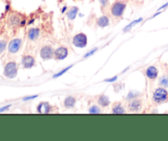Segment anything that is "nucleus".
<instances>
[{"label": "nucleus", "instance_id": "nucleus-1", "mask_svg": "<svg viewBox=\"0 0 168 141\" xmlns=\"http://www.w3.org/2000/svg\"><path fill=\"white\" fill-rule=\"evenodd\" d=\"M126 8V2L116 1L111 6V13L114 17H121L125 12Z\"/></svg>", "mask_w": 168, "mask_h": 141}, {"label": "nucleus", "instance_id": "nucleus-2", "mask_svg": "<svg viewBox=\"0 0 168 141\" xmlns=\"http://www.w3.org/2000/svg\"><path fill=\"white\" fill-rule=\"evenodd\" d=\"M152 100L157 103H166L168 101V92L164 88H158L152 94Z\"/></svg>", "mask_w": 168, "mask_h": 141}, {"label": "nucleus", "instance_id": "nucleus-3", "mask_svg": "<svg viewBox=\"0 0 168 141\" xmlns=\"http://www.w3.org/2000/svg\"><path fill=\"white\" fill-rule=\"evenodd\" d=\"M4 75L7 78H15L17 75V65L15 62H10L5 66Z\"/></svg>", "mask_w": 168, "mask_h": 141}, {"label": "nucleus", "instance_id": "nucleus-4", "mask_svg": "<svg viewBox=\"0 0 168 141\" xmlns=\"http://www.w3.org/2000/svg\"><path fill=\"white\" fill-rule=\"evenodd\" d=\"M87 42V36L84 33H79L76 35L72 40L74 46H76V48H81V49L86 47Z\"/></svg>", "mask_w": 168, "mask_h": 141}, {"label": "nucleus", "instance_id": "nucleus-5", "mask_svg": "<svg viewBox=\"0 0 168 141\" xmlns=\"http://www.w3.org/2000/svg\"><path fill=\"white\" fill-rule=\"evenodd\" d=\"M40 57L43 60H49L54 57V50L50 45H45L41 49Z\"/></svg>", "mask_w": 168, "mask_h": 141}, {"label": "nucleus", "instance_id": "nucleus-6", "mask_svg": "<svg viewBox=\"0 0 168 141\" xmlns=\"http://www.w3.org/2000/svg\"><path fill=\"white\" fill-rule=\"evenodd\" d=\"M22 45V40L21 39H14L9 43L8 50L11 54H16L20 50Z\"/></svg>", "mask_w": 168, "mask_h": 141}, {"label": "nucleus", "instance_id": "nucleus-7", "mask_svg": "<svg viewBox=\"0 0 168 141\" xmlns=\"http://www.w3.org/2000/svg\"><path fill=\"white\" fill-rule=\"evenodd\" d=\"M68 56V50L65 47H58L54 50V58L56 60H63Z\"/></svg>", "mask_w": 168, "mask_h": 141}, {"label": "nucleus", "instance_id": "nucleus-8", "mask_svg": "<svg viewBox=\"0 0 168 141\" xmlns=\"http://www.w3.org/2000/svg\"><path fill=\"white\" fill-rule=\"evenodd\" d=\"M21 64H22L23 67L26 68V69H30L35 66V58H33L30 55H26V56H24L21 59Z\"/></svg>", "mask_w": 168, "mask_h": 141}, {"label": "nucleus", "instance_id": "nucleus-9", "mask_svg": "<svg viewBox=\"0 0 168 141\" xmlns=\"http://www.w3.org/2000/svg\"><path fill=\"white\" fill-rule=\"evenodd\" d=\"M128 107H129V109H130V111H131V112H139L142 108L141 100L137 99H132V100H130Z\"/></svg>", "mask_w": 168, "mask_h": 141}, {"label": "nucleus", "instance_id": "nucleus-10", "mask_svg": "<svg viewBox=\"0 0 168 141\" xmlns=\"http://www.w3.org/2000/svg\"><path fill=\"white\" fill-rule=\"evenodd\" d=\"M146 76L148 77V79L150 80H154L157 77V75H158V71L155 67L153 66H150L148 67L147 69H146L145 72Z\"/></svg>", "mask_w": 168, "mask_h": 141}, {"label": "nucleus", "instance_id": "nucleus-11", "mask_svg": "<svg viewBox=\"0 0 168 141\" xmlns=\"http://www.w3.org/2000/svg\"><path fill=\"white\" fill-rule=\"evenodd\" d=\"M51 106L47 102L40 103L37 107V111L40 113H49L51 111Z\"/></svg>", "mask_w": 168, "mask_h": 141}, {"label": "nucleus", "instance_id": "nucleus-12", "mask_svg": "<svg viewBox=\"0 0 168 141\" xmlns=\"http://www.w3.org/2000/svg\"><path fill=\"white\" fill-rule=\"evenodd\" d=\"M40 29L39 28H31V29L29 30V31H28V34H27V35H28V38H29L30 40H37L40 35Z\"/></svg>", "mask_w": 168, "mask_h": 141}, {"label": "nucleus", "instance_id": "nucleus-13", "mask_svg": "<svg viewBox=\"0 0 168 141\" xmlns=\"http://www.w3.org/2000/svg\"><path fill=\"white\" fill-rule=\"evenodd\" d=\"M76 99L73 96L67 97L64 100V106L67 108H74L76 105Z\"/></svg>", "mask_w": 168, "mask_h": 141}, {"label": "nucleus", "instance_id": "nucleus-14", "mask_svg": "<svg viewBox=\"0 0 168 141\" xmlns=\"http://www.w3.org/2000/svg\"><path fill=\"white\" fill-rule=\"evenodd\" d=\"M97 25L101 28H104L109 25V18L107 16H102L97 21Z\"/></svg>", "mask_w": 168, "mask_h": 141}, {"label": "nucleus", "instance_id": "nucleus-15", "mask_svg": "<svg viewBox=\"0 0 168 141\" xmlns=\"http://www.w3.org/2000/svg\"><path fill=\"white\" fill-rule=\"evenodd\" d=\"M126 111L124 109L123 106L121 105V103H116L114 105L112 106V113L114 114H123Z\"/></svg>", "mask_w": 168, "mask_h": 141}, {"label": "nucleus", "instance_id": "nucleus-16", "mask_svg": "<svg viewBox=\"0 0 168 141\" xmlns=\"http://www.w3.org/2000/svg\"><path fill=\"white\" fill-rule=\"evenodd\" d=\"M79 12V8L77 7H72L70 8V10L67 12V16L69 20H74L77 16V13Z\"/></svg>", "mask_w": 168, "mask_h": 141}, {"label": "nucleus", "instance_id": "nucleus-17", "mask_svg": "<svg viewBox=\"0 0 168 141\" xmlns=\"http://www.w3.org/2000/svg\"><path fill=\"white\" fill-rule=\"evenodd\" d=\"M98 103L101 107H108L110 104V99L108 96L106 95H101L98 99Z\"/></svg>", "mask_w": 168, "mask_h": 141}, {"label": "nucleus", "instance_id": "nucleus-18", "mask_svg": "<svg viewBox=\"0 0 168 141\" xmlns=\"http://www.w3.org/2000/svg\"><path fill=\"white\" fill-rule=\"evenodd\" d=\"M142 21H143V18H142V17H139V18H138V19H136V20L133 21H131V22H130V24H128V25L126 26L125 27V28H124L123 31L124 32L129 31H130V30L132 29V28L134 26L141 22Z\"/></svg>", "mask_w": 168, "mask_h": 141}, {"label": "nucleus", "instance_id": "nucleus-19", "mask_svg": "<svg viewBox=\"0 0 168 141\" xmlns=\"http://www.w3.org/2000/svg\"><path fill=\"white\" fill-rule=\"evenodd\" d=\"M72 67H73V66L71 65V66H68V67H65V68H63V69L62 70V71H60V72H58V73H56V74L54 75V76H53V78L55 79V78H58V77H60L61 76H63V74H65L66 72H67V71H68V70L70 69V68H72Z\"/></svg>", "mask_w": 168, "mask_h": 141}, {"label": "nucleus", "instance_id": "nucleus-20", "mask_svg": "<svg viewBox=\"0 0 168 141\" xmlns=\"http://www.w3.org/2000/svg\"><path fill=\"white\" fill-rule=\"evenodd\" d=\"M159 85L164 88H168V77L166 76H161L159 80Z\"/></svg>", "mask_w": 168, "mask_h": 141}, {"label": "nucleus", "instance_id": "nucleus-21", "mask_svg": "<svg viewBox=\"0 0 168 141\" xmlns=\"http://www.w3.org/2000/svg\"><path fill=\"white\" fill-rule=\"evenodd\" d=\"M89 112L91 113V114H98V113H100L101 110L100 108L96 105H93L91 106L89 109Z\"/></svg>", "mask_w": 168, "mask_h": 141}, {"label": "nucleus", "instance_id": "nucleus-22", "mask_svg": "<svg viewBox=\"0 0 168 141\" xmlns=\"http://www.w3.org/2000/svg\"><path fill=\"white\" fill-rule=\"evenodd\" d=\"M10 22L12 24V25H17L18 23H20V19L19 17L16 16H12L10 19Z\"/></svg>", "mask_w": 168, "mask_h": 141}, {"label": "nucleus", "instance_id": "nucleus-23", "mask_svg": "<svg viewBox=\"0 0 168 141\" xmlns=\"http://www.w3.org/2000/svg\"><path fill=\"white\" fill-rule=\"evenodd\" d=\"M7 46V42L5 40H1L0 41V54H2V52L4 51Z\"/></svg>", "mask_w": 168, "mask_h": 141}, {"label": "nucleus", "instance_id": "nucleus-24", "mask_svg": "<svg viewBox=\"0 0 168 141\" xmlns=\"http://www.w3.org/2000/svg\"><path fill=\"white\" fill-rule=\"evenodd\" d=\"M99 2H100L101 8L105 9L109 3V0H99Z\"/></svg>", "mask_w": 168, "mask_h": 141}, {"label": "nucleus", "instance_id": "nucleus-25", "mask_svg": "<svg viewBox=\"0 0 168 141\" xmlns=\"http://www.w3.org/2000/svg\"><path fill=\"white\" fill-rule=\"evenodd\" d=\"M98 50V48H94V49H93L92 50H90V51H89L88 53H86V54H85V56H84V58H89V57L92 56V55H94V54H95V52Z\"/></svg>", "mask_w": 168, "mask_h": 141}, {"label": "nucleus", "instance_id": "nucleus-26", "mask_svg": "<svg viewBox=\"0 0 168 141\" xmlns=\"http://www.w3.org/2000/svg\"><path fill=\"white\" fill-rule=\"evenodd\" d=\"M117 80V76H115L112 78H108L104 80V82H108V83H112V82H115V81Z\"/></svg>", "mask_w": 168, "mask_h": 141}, {"label": "nucleus", "instance_id": "nucleus-27", "mask_svg": "<svg viewBox=\"0 0 168 141\" xmlns=\"http://www.w3.org/2000/svg\"><path fill=\"white\" fill-rule=\"evenodd\" d=\"M138 96V95H137V94H133V92H130V94H128V96H127V98H126V99H127V100H132V99H136V97Z\"/></svg>", "mask_w": 168, "mask_h": 141}, {"label": "nucleus", "instance_id": "nucleus-28", "mask_svg": "<svg viewBox=\"0 0 168 141\" xmlns=\"http://www.w3.org/2000/svg\"><path fill=\"white\" fill-rule=\"evenodd\" d=\"M38 97V95H32V96H28V97H25L23 99V101H29V100H33V99H36Z\"/></svg>", "mask_w": 168, "mask_h": 141}, {"label": "nucleus", "instance_id": "nucleus-29", "mask_svg": "<svg viewBox=\"0 0 168 141\" xmlns=\"http://www.w3.org/2000/svg\"><path fill=\"white\" fill-rule=\"evenodd\" d=\"M11 107V104H9V105H7V106H4V107H2V108H0V113L2 112H4V111H6V110L8 109L9 108Z\"/></svg>", "mask_w": 168, "mask_h": 141}, {"label": "nucleus", "instance_id": "nucleus-30", "mask_svg": "<svg viewBox=\"0 0 168 141\" xmlns=\"http://www.w3.org/2000/svg\"><path fill=\"white\" fill-rule=\"evenodd\" d=\"M168 7V2H166V3H165V4H163L162 6H161V7H159V8L157 9V12L158 11H161V10H162V9H165L166 8V7Z\"/></svg>", "mask_w": 168, "mask_h": 141}, {"label": "nucleus", "instance_id": "nucleus-31", "mask_svg": "<svg viewBox=\"0 0 168 141\" xmlns=\"http://www.w3.org/2000/svg\"><path fill=\"white\" fill-rule=\"evenodd\" d=\"M161 11H158V12H157V13H155L154 15H153V16H152V18H154L155 16H158V15H160V14H161Z\"/></svg>", "mask_w": 168, "mask_h": 141}, {"label": "nucleus", "instance_id": "nucleus-32", "mask_svg": "<svg viewBox=\"0 0 168 141\" xmlns=\"http://www.w3.org/2000/svg\"><path fill=\"white\" fill-rule=\"evenodd\" d=\"M67 7H66V6H65V7H63V10H62V13H63V12H65L66 10H67Z\"/></svg>", "mask_w": 168, "mask_h": 141}, {"label": "nucleus", "instance_id": "nucleus-33", "mask_svg": "<svg viewBox=\"0 0 168 141\" xmlns=\"http://www.w3.org/2000/svg\"><path fill=\"white\" fill-rule=\"evenodd\" d=\"M8 9H9V5H7V6H6V11H8Z\"/></svg>", "mask_w": 168, "mask_h": 141}]
</instances>
